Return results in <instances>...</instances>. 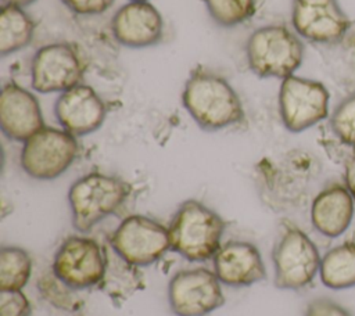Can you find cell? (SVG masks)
<instances>
[{
	"label": "cell",
	"mask_w": 355,
	"mask_h": 316,
	"mask_svg": "<svg viewBox=\"0 0 355 316\" xmlns=\"http://www.w3.org/2000/svg\"><path fill=\"white\" fill-rule=\"evenodd\" d=\"M3 4H11V6H17V7H26L32 3H35L36 0H1Z\"/></svg>",
	"instance_id": "cell-29"
},
{
	"label": "cell",
	"mask_w": 355,
	"mask_h": 316,
	"mask_svg": "<svg viewBox=\"0 0 355 316\" xmlns=\"http://www.w3.org/2000/svg\"><path fill=\"white\" fill-rule=\"evenodd\" d=\"M130 195V184L123 179L92 172L75 180L68 190L72 225L80 233L90 231L97 223L116 213Z\"/></svg>",
	"instance_id": "cell-3"
},
{
	"label": "cell",
	"mask_w": 355,
	"mask_h": 316,
	"mask_svg": "<svg viewBox=\"0 0 355 316\" xmlns=\"http://www.w3.org/2000/svg\"><path fill=\"white\" fill-rule=\"evenodd\" d=\"M31 304L21 290L0 291V316H29Z\"/></svg>",
	"instance_id": "cell-25"
},
{
	"label": "cell",
	"mask_w": 355,
	"mask_h": 316,
	"mask_svg": "<svg viewBox=\"0 0 355 316\" xmlns=\"http://www.w3.org/2000/svg\"><path fill=\"white\" fill-rule=\"evenodd\" d=\"M83 64L64 42L42 46L31 62V85L39 93H62L82 83Z\"/></svg>",
	"instance_id": "cell-11"
},
{
	"label": "cell",
	"mask_w": 355,
	"mask_h": 316,
	"mask_svg": "<svg viewBox=\"0 0 355 316\" xmlns=\"http://www.w3.org/2000/svg\"><path fill=\"white\" fill-rule=\"evenodd\" d=\"M78 152L79 146L73 134L44 126L24 141L19 164L32 179L53 180L69 169Z\"/></svg>",
	"instance_id": "cell-6"
},
{
	"label": "cell",
	"mask_w": 355,
	"mask_h": 316,
	"mask_svg": "<svg viewBox=\"0 0 355 316\" xmlns=\"http://www.w3.org/2000/svg\"><path fill=\"white\" fill-rule=\"evenodd\" d=\"M329 125L343 144L355 150V93H351L336 105Z\"/></svg>",
	"instance_id": "cell-24"
},
{
	"label": "cell",
	"mask_w": 355,
	"mask_h": 316,
	"mask_svg": "<svg viewBox=\"0 0 355 316\" xmlns=\"http://www.w3.org/2000/svg\"><path fill=\"white\" fill-rule=\"evenodd\" d=\"M71 11L80 15H97L105 12L115 0H61Z\"/></svg>",
	"instance_id": "cell-27"
},
{
	"label": "cell",
	"mask_w": 355,
	"mask_h": 316,
	"mask_svg": "<svg viewBox=\"0 0 355 316\" xmlns=\"http://www.w3.org/2000/svg\"><path fill=\"white\" fill-rule=\"evenodd\" d=\"M104 269V247L82 236L67 237L58 247L51 266V272L73 290L98 286Z\"/></svg>",
	"instance_id": "cell-10"
},
{
	"label": "cell",
	"mask_w": 355,
	"mask_h": 316,
	"mask_svg": "<svg viewBox=\"0 0 355 316\" xmlns=\"http://www.w3.org/2000/svg\"><path fill=\"white\" fill-rule=\"evenodd\" d=\"M130 1H148V0H130Z\"/></svg>",
	"instance_id": "cell-30"
},
{
	"label": "cell",
	"mask_w": 355,
	"mask_h": 316,
	"mask_svg": "<svg viewBox=\"0 0 355 316\" xmlns=\"http://www.w3.org/2000/svg\"><path fill=\"white\" fill-rule=\"evenodd\" d=\"M226 222L197 200L183 201L168 226L171 249L190 262H205L220 247Z\"/></svg>",
	"instance_id": "cell-2"
},
{
	"label": "cell",
	"mask_w": 355,
	"mask_h": 316,
	"mask_svg": "<svg viewBox=\"0 0 355 316\" xmlns=\"http://www.w3.org/2000/svg\"><path fill=\"white\" fill-rule=\"evenodd\" d=\"M344 184L355 198V150H352L344 162Z\"/></svg>",
	"instance_id": "cell-28"
},
{
	"label": "cell",
	"mask_w": 355,
	"mask_h": 316,
	"mask_svg": "<svg viewBox=\"0 0 355 316\" xmlns=\"http://www.w3.org/2000/svg\"><path fill=\"white\" fill-rule=\"evenodd\" d=\"M111 248L135 266H148L171 249L168 227L146 215H129L108 238Z\"/></svg>",
	"instance_id": "cell-8"
},
{
	"label": "cell",
	"mask_w": 355,
	"mask_h": 316,
	"mask_svg": "<svg viewBox=\"0 0 355 316\" xmlns=\"http://www.w3.org/2000/svg\"><path fill=\"white\" fill-rule=\"evenodd\" d=\"M105 269L97 288L101 290L114 305L119 306L136 291L144 287V276L135 266L119 256L108 244L104 247Z\"/></svg>",
	"instance_id": "cell-18"
},
{
	"label": "cell",
	"mask_w": 355,
	"mask_h": 316,
	"mask_svg": "<svg viewBox=\"0 0 355 316\" xmlns=\"http://www.w3.org/2000/svg\"><path fill=\"white\" fill-rule=\"evenodd\" d=\"M54 114L64 130L80 137L101 128L107 108L93 87L80 83L58 96Z\"/></svg>",
	"instance_id": "cell-13"
},
{
	"label": "cell",
	"mask_w": 355,
	"mask_h": 316,
	"mask_svg": "<svg viewBox=\"0 0 355 316\" xmlns=\"http://www.w3.org/2000/svg\"><path fill=\"white\" fill-rule=\"evenodd\" d=\"M182 103L193 121L208 132L236 126L245 119L241 100L232 85L222 75L201 65L191 69Z\"/></svg>",
	"instance_id": "cell-1"
},
{
	"label": "cell",
	"mask_w": 355,
	"mask_h": 316,
	"mask_svg": "<svg viewBox=\"0 0 355 316\" xmlns=\"http://www.w3.org/2000/svg\"><path fill=\"white\" fill-rule=\"evenodd\" d=\"M35 35V22L17 6L3 4L0 11V54H14L26 47Z\"/></svg>",
	"instance_id": "cell-20"
},
{
	"label": "cell",
	"mask_w": 355,
	"mask_h": 316,
	"mask_svg": "<svg viewBox=\"0 0 355 316\" xmlns=\"http://www.w3.org/2000/svg\"><path fill=\"white\" fill-rule=\"evenodd\" d=\"M209 17L223 28L248 21L257 11V0H202Z\"/></svg>",
	"instance_id": "cell-22"
},
{
	"label": "cell",
	"mask_w": 355,
	"mask_h": 316,
	"mask_svg": "<svg viewBox=\"0 0 355 316\" xmlns=\"http://www.w3.org/2000/svg\"><path fill=\"white\" fill-rule=\"evenodd\" d=\"M37 288L42 298L51 304L54 308L73 312L83 305V301L75 294L78 290H73L62 283L53 272L39 279Z\"/></svg>",
	"instance_id": "cell-23"
},
{
	"label": "cell",
	"mask_w": 355,
	"mask_h": 316,
	"mask_svg": "<svg viewBox=\"0 0 355 316\" xmlns=\"http://www.w3.org/2000/svg\"><path fill=\"white\" fill-rule=\"evenodd\" d=\"M0 126L8 139L26 141L44 128L37 98L14 82L6 83L0 94Z\"/></svg>",
	"instance_id": "cell-16"
},
{
	"label": "cell",
	"mask_w": 355,
	"mask_h": 316,
	"mask_svg": "<svg viewBox=\"0 0 355 316\" xmlns=\"http://www.w3.org/2000/svg\"><path fill=\"white\" fill-rule=\"evenodd\" d=\"M291 25L308 42L334 44L344 39L351 19L338 0H293Z\"/></svg>",
	"instance_id": "cell-12"
},
{
	"label": "cell",
	"mask_w": 355,
	"mask_h": 316,
	"mask_svg": "<svg viewBox=\"0 0 355 316\" xmlns=\"http://www.w3.org/2000/svg\"><path fill=\"white\" fill-rule=\"evenodd\" d=\"M355 198L344 183L333 182L312 200L311 222L316 231L329 238L343 236L352 223Z\"/></svg>",
	"instance_id": "cell-17"
},
{
	"label": "cell",
	"mask_w": 355,
	"mask_h": 316,
	"mask_svg": "<svg viewBox=\"0 0 355 316\" xmlns=\"http://www.w3.org/2000/svg\"><path fill=\"white\" fill-rule=\"evenodd\" d=\"M320 259L319 249L308 234L295 225L284 223L272 251L275 287L293 291L305 288L319 273Z\"/></svg>",
	"instance_id": "cell-5"
},
{
	"label": "cell",
	"mask_w": 355,
	"mask_h": 316,
	"mask_svg": "<svg viewBox=\"0 0 355 316\" xmlns=\"http://www.w3.org/2000/svg\"><path fill=\"white\" fill-rule=\"evenodd\" d=\"M319 277L330 290L355 287V237L347 238L322 256Z\"/></svg>",
	"instance_id": "cell-19"
},
{
	"label": "cell",
	"mask_w": 355,
	"mask_h": 316,
	"mask_svg": "<svg viewBox=\"0 0 355 316\" xmlns=\"http://www.w3.org/2000/svg\"><path fill=\"white\" fill-rule=\"evenodd\" d=\"M32 273V259L19 247H3L0 249V291L22 290Z\"/></svg>",
	"instance_id": "cell-21"
},
{
	"label": "cell",
	"mask_w": 355,
	"mask_h": 316,
	"mask_svg": "<svg viewBox=\"0 0 355 316\" xmlns=\"http://www.w3.org/2000/svg\"><path fill=\"white\" fill-rule=\"evenodd\" d=\"M301 37L284 25H265L255 29L245 42L250 71L259 78L284 79L294 75L304 60Z\"/></svg>",
	"instance_id": "cell-4"
},
{
	"label": "cell",
	"mask_w": 355,
	"mask_h": 316,
	"mask_svg": "<svg viewBox=\"0 0 355 316\" xmlns=\"http://www.w3.org/2000/svg\"><path fill=\"white\" fill-rule=\"evenodd\" d=\"M330 93L315 79L287 76L279 89V114L288 132H304L329 116Z\"/></svg>",
	"instance_id": "cell-7"
},
{
	"label": "cell",
	"mask_w": 355,
	"mask_h": 316,
	"mask_svg": "<svg viewBox=\"0 0 355 316\" xmlns=\"http://www.w3.org/2000/svg\"><path fill=\"white\" fill-rule=\"evenodd\" d=\"M168 302L175 316H207L225 305V295L214 270L183 269L169 280Z\"/></svg>",
	"instance_id": "cell-9"
},
{
	"label": "cell",
	"mask_w": 355,
	"mask_h": 316,
	"mask_svg": "<svg viewBox=\"0 0 355 316\" xmlns=\"http://www.w3.org/2000/svg\"><path fill=\"white\" fill-rule=\"evenodd\" d=\"M304 316H352V315L331 298L319 297L308 302Z\"/></svg>",
	"instance_id": "cell-26"
},
{
	"label": "cell",
	"mask_w": 355,
	"mask_h": 316,
	"mask_svg": "<svg viewBox=\"0 0 355 316\" xmlns=\"http://www.w3.org/2000/svg\"><path fill=\"white\" fill-rule=\"evenodd\" d=\"M214 273L229 287H248L266 279L259 249L243 240H230L219 247L212 258Z\"/></svg>",
	"instance_id": "cell-15"
},
{
	"label": "cell",
	"mask_w": 355,
	"mask_h": 316,
	"mask_svg": "<svg viewBox=\"0 0 355 316\" xmlns=\"http://www.w3.org/2000/svg\"><path fill=\"white\" fill-rule=\"evenodd\" d=\"M111 32L114 39L125 47H150L162 40L164 19L151 3L129 1L114 14Z\"/></svg>",
	"instance_id": "cell-14"
}]
</instances>
